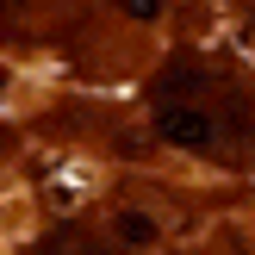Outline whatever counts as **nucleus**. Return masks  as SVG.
I'll return each mask as SVG.
<instances>
[{"instance_id":"f257e3e1","label":"nucleus","mask_w":255,"mask_h":255,"mask_svg":"<svg viewBox=\"0 0 255 255\" xmlns=\"http://www.w3.org/2000/svg\"><path fill=\"white\" fill-rule=\"evenodd\" d=\"M156 137L174 149H212L218 143V112L199 100H156Z\"/></svg>"},{"instance_id":"f03ea898","label":"nucleus","mask_w":255,"mask_h":255,"mask_svg":"<svg viewBox=\"0 0 255 255\" xmlns=\"http://www.w3.org/2000/svg\"><path fill=\"white\" fill-rule=\"evenodd\" d=\"M199 81H206V75H199L193 56H168V62H162V75H156V100H193Z\"/></svg>"},{"instance_id":"7ed1b4c3","label":"nucleus","mask_w":255,"mask_h":255,"mask_svg":"<svg viewBox=\"0 0 255 255\" xmlns=\"http://www.w3.org/2000/svg\"><path fill=\"white\" fill-rule=\"evenodd\" d=\"M112 237H119V243H131V249H149V243L162 237V224L149 218L143 206H119V212H112Z\"/></svg>"},{"instance_id":"20e7f679","label":"nucleus","mask_w":255,"mask_h":255,"mask_svg":"<svg viewBox=\"0 0 255 255\" xmlns=\"http://www.w3.org/2000/svg\"><path fill=\"white\" fill-rule=\"evenodd\" d=\"M37 255H112V249H94L81 231H56V237H50V243L37 249Z\"/></svg>"},{"instance_id":"39448f33","label":"nucleus","mask_w":255,"mask_h":255,"mask_svg":"<svg viewBox=\"0 0 255 255\" xmlns=\"http://www.w3.org/2000/svg\"><path fill=\"white\" fill-rule=\"evenodd\" d=\"M119 12H125V19H162V0H119Z\"/></svg>"},{"instance_id":"423d86ee","label":"nucleus","mask_w":255,"mask_h":255,"mask_svg":"<svg viewBox=\"0 0 255 255\" xmlns=\"http://www.w3.org/2000/svg\"><path fill=\"white\" fill-rule=\"evenodd\" d=\"M6 149H12V131H6V125H0V156H6Z\"/></svg>"}]
</instances>
